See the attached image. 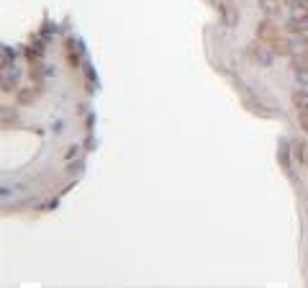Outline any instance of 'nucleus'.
I'll return each instance as SVG.
<instances>
[{"mask_svg":"<svg viewBox=\"0 0 308 288\" xmlns=\"http://www.w3.org/2000/svg\"><path fill=\"white\" fill-rule=\"evenodd\" d=\"M293 106L295 111H308V90H293Z\"/></svg>","mask_w":308,"mask_h":288,"instance_id":"obj_11","label":"nucleus"},{"mask_svg":"<svg viewBox=\"0 0 308 288\" xmlns=\"http://www.w3.org/2000/svg\"><path fill=\"white\" fill-rule=\"evenodd\" d=\"M273 49H265L262 47V41H255V44H249L247 47V57L252 65H262V67H270L273 65Z\"/></svg>","mask_w":308,"mask_h":288,"instance_id":"obj_1","label":"nucleus"},{"mask_svg":"<svg viewBox=\"0 0 308 288\" xmlns=\"http://www.w3.org/2000/svg\"><path fill=\"white\" fill-rule=\"evenodd\" d=\"M283 5L285 3H280V0H259L262 13H267V16H277L280 11H283Z\"/></svg>","mask_w":308,"mask_h":288,"instance_id":"obj_10","label":"nucleus"},{"mask_svg":"<svg viewBox=\"0 0 308 288\" xmlns=\"http://www.w3.org/2000/svg\"><path fill=\"white\" fill-rule=\"evenodd\" d=\"M41 75H44L41 59L39 62H31V80H34V83H41Z\"/></svg>","mask_w":308,"mask_h":288,"instance_id":"obj_12","label":"nucleus"},{"mask_svg":"<svg viewBox=\"0 0 308 288\" xmlns=\"http://www.w3.org/2000/svg\"><path fill=\"white\" fill-rule=\"evenodd\" d=\"M293 160H295V155H293L291 142H288V139H280V142H277V162H280V167H283L285 173H291Z\"/></svg>","mask_w":308,"mask_h":288,"instance_id":"obj_3","label":"nucleus"},{"mask_svg":"<svg viewBox=\"0 0 308 288\" xmlns=\"http://www.w3.org/2000/svg\"><path fill=\"white\" fill-rule=\"evenodd\" d=\"M3 121H5V124H8V121L13 124V121H16V113H13V111L8 113V108H3Z\"/></svg>","mask_w":308,"mask_h":288,"instance_id":"obj_16","label":"nucleus"},{"mask_svg":"<svg viewBox=\"0 0 308 288\" xmlns=\"http://www.w3.org/2000/svg\"><path fill=\"white\" fill-rule=\"evenodd\" d=\"M75 152H77V147H69V149H67V160L75 157Z\"/></svg>","mask_w":308,"mask_h":288,"instance_id":"obj_18","label":"nucleus"},{"mask_svg":"<svg viewBox=\"0 0 308 288\" xmlns=\"http://www.w3.org/2000/svg\"><path fill=\"white\" fill-rule=\"evenodd\" d=\"M67 173H83V165H80V162H77V165H72V162H69V165H67Z\"/></svg>","mask_w":308,"mask_h":288,"instance_id":"obj_17","label":"nucleus"},{"mask_svg":"<svg viewBox=\"0 0 308 288\" xmlns=\"http://www.w3.org/2000/svg\"><path fill=\"white\" fill-rule=\"evenodd\" d=\"M65 59H67V67H69V70H77V67H80V54H77L75 49H69Z\"/></svg>","mask_w":308,"mask_h":288,"instance_id":"obj_13","label":"nucleus"},{"mask_svg":"<svg viewBox=\"0 0 308 288\" xmlns=\"http://www.w3.org/2000/svg\"><path fill=\"white\" fill-rule=\"evenodd\" d=\"M213 5L219 8V13H221V18H223V23H226V26H237V21H239V13L234 11V8H231L229 3H223V0H216Z\"/></svg>","mask_w":308,"mask_h":288,"instance_id":"obj_4","label":"nucleus"},{"mask_svg":"<svg viewBox=\"0 0 308 288\" xmlns=\"http://www.w3.org/2000/svg\"><path fill=\"white\" fill-rule=\"evenodd\" d=\"M277 36H283V31L277 29V23H273L270 18H265V21H259V26H257V39L262 41V44H273Z\"/></svg>","mask_w":308,"mask_h":288,"instance_id":"obj_2","label":"nucleus"},{"mask_svg":"<svg viewBox=\"0 0 308 288\" xmlns=\"http://www.w3.org/2000/svg\"><path fill=\"white\" fill-rule=\"evenodd\" d=\"M293 41V54H298V57H308V34H295Z\"/></svg>","mask_w":308,"mask_h":288,"instance_id":"obj_7","label":"nucleus"},{"mask_svg":"<svg viewBox=\"0 0 308 288\" xmlns=\"http://www.w3.org/2000/svg\"><path fill=\"white\" fill-rule=\"evenodd\" d=\"M18 103L21 106H34L36 103V98H39V90L36 88H26V90H18Z\"/></svg>","mask_w":308,"mask_h":288,"instance_id":"obj_9","label":"nucleus"},{"mask_svg":"<svg viewBox=\"0 0 308 288\" xmlns=\"http://www.w3.org/2000/svg\"><path fill=\"white\" fill-rule=\"evenodd\" d=\"M285 5L291 8L293 18H306L308 21V0H285Z\"/></svg>","mask_w":308,"mask_h":288,"instance_id":"obj_6","label":"nucleus"},{"mask_svg":"<svg viewBox=\"0 0 308 288\" xmlns=\"http://www.w3.org/2000/svg\"><path fill=\"white\" fill-rule=\"evenodd\" d=\"M11 90H16V77H3V93H11Z\"/></svg>","mask_w":308,"mask_h":288,"instance_id":"obj_15","label":"nucleus"},{"mask_svg":"<svg viewBox=\"0 0 308 288\" xmlns=\"http://www.w3.org/2000/svg\"><path fill=\"white\" fill-rule=\"evenodd\" d=\"M270 49H273L275 54H280V57H288V54H293V41L285 39V34H283V36H277V39L270 44Z\"/></svg>","mask_w":308,"mask_h":288,"instance_id":"obj_5","label":"nucleus"},{"mask_svg":"<svg viewBox=\"0 0 308 288\" xmlns=\"http://www.w3.org/2000/svg\"><path fill=\"white\" fill-rule=\"evenodd\" d=\"M298 126L308 134V111H298Z\"/></svg>","mask_w":308,"mask_h":288,"instance_id":"obj_14","label":"nucleus"},{"mask_svg":"<svg viewBox=\"0 0 308 288\" xmlns=\"http://www.w3.org/2000/svg\"><path fill=\"white\" fill-rule=\"evenodd\" d=\"M293 155L303 167H308V139H301L298 144H293Z\"/></svg>","mask_w":308,"mask_h":288,"instance_id":"obj_8","label":"nucleus"}]
</instances>
